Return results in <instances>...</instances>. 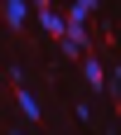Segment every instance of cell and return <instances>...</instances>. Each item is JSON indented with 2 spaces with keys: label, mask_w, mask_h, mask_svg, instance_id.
Here are the masks:
<instances>
[{
  "label": "cell",
  "mask_w": 121,
  "mask_h": 135,
  "mask_svg": "<svg viewBox=\"0 0 121 135\" xmlns=\"http://www.w3.org/2000/svg\"><path fill=\"white\" fill-rule=\"evenodd\" d=\"M92 10H97V0H78V5H73V10H68V15H78V20H82V24H87V15H92Z\"/></svg>",
  "instance_id": "cell-4"
},
{
  "label": "cell",
  "mask_w": 121,
  "mask_h": 135,
  "mask_svg": "<svg viewBox=\"0 0 121 135\" xmlns=\"http://www.w3.org/2000/svg\"><path fill=\"white\" fill-rule=\"evenodd\" d=\"M15 101H20V111L29 116V121H44V111H39V101H34V97H29L24 87H15Z\"/></svg>",
  "instance_id": "cell-1"
},
{
  "label": "cell",
  "mask_w": 121,
  "mask_h": 135,
  "mask_svg": "<svg viewBox=\"0 0 121 135\" xmlns=\"http://www.w3.org/2000/svg\"><path fill=\"white\" fill-rule=\"evenodd\" d=\"M82 73H87V82H92V87L102 92V82H107V73H102V63H97V58H82Z\"/></svg>",
  "instance_id": "cell-3"
},
{
  "label": "cell",
  "mask_w": 121,
  "mask_h": 135,
  "mask_svg": "<svg viewBox=\"0 0 121 135\" xmlns=\"http://www.w3.org/2000/svg\"><path fill=\"white\" fill-rule=\"evenodd\" d=\"M5 20H10V24H15V29H20V24H24V5H20V0H15V5H10V10H5Z\"/></svg>",
  "instance_id": "cell-5"
},
{
  "label": "cell",
  "mask_w": 121,
  "mask_h": 135,
  "mask_svg": "<svg viewBox=\"0 0 121 135\" xmlns=\"http://www.w3.org/2000/svg\"><path fill=\"white\" fill-rule=\"evenodd\" d=\"M39 20H44V29H48V34H58V39H63V15L48 10V0H39Z\"/></svg>",
  "instance_id": "cell-2"
}]
</instances>
